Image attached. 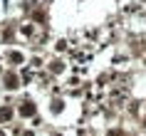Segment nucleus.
I'll return each mask as SVG.
<instances>
[{
    "label": "nucleus",
    "instance_id": "nucleus-5",
    "mask_svg": "<svg viewBox=\"0 0 146 136\" xmlns=\"http://www.w3.org/2000/svg\"><path fill=\"white\" fill-rule=\"evenodd\" d=\"M15 119V109L13 106H0V124H10V121Z\"/></svg>",
    "mask_w": 146,
    "mask_h": 136
},
{
    "label": "nucleus",
    "instance_id": "nucleus-8",
    "mask_svg": "<svg viewBox=\"0 0 146 136\" xmlns=\"http://www.w3.org/2000/svg\"><path fill=\"white\" fill-rule=\"evenodd\" d=\"M17 74H20V82H32V77H35V74L30 72V67H25L23 72H17Z\"/></svg>",
    "mask_w": 146,
    "mask_h": 136
},
{
    "label": "nucleus",
    "instance_id": "nucleus-15",
    "mask_svg": "<svg viewBox=\"0 0 146 136\" xmlns=\"http://www.w3.org/2000/svg\"><path fill=\"white\" fill-rule=\"evenodd\" d=\"M144 129H146V119H144Z\"/></svg>",
    "mask_w": 146,
    "mask_h": 136
},
{
    "label": "nucleus",
    "instance_id": "nucleus-11",
    "mask_svg": "<svg viewBox=\"0 0 146 136\" xmlns=\"http://www.w3.org/2000/svg\"><path fill=\"white\" fill-rule=\"evenodd\" d=\"M20 136H37V134H35V129H25V131H20Z\"/></svg>",
    "mask_w": 146,
    "mask_h": 136
},
{
    "label": "nucleus",
    "instance_id": "nucleus-10",
    "mask_svg": "<svg viewBox=\"0 0 146 136\" xmlns=\"http://www.w3.org/2000/svg\"><path fill=\"white\" fill-rule=\"evenodd\" d=\"M67 50V40H57L54 42V52H64Z\"/></svg>",
    "mask_w": 146,
    "mask_h": 136
},
{
    "label": "nucleus",
    "instance_id": "nucleus-3",
    "mask_svg": "<svg viewBox=\"0 0 146 136\" xmlns=\"http://www.w3.org/2000/svg\"><path fill=\"white\" fill-rule=\"evenodd\" d=\"M5 60H8L13 67H17V64H25V52H20V50H8Z\"/></svg>",
    "mask_w": 146,
    "mask_h": 136
},
{
    "label": "nucleus",
    "instance_id": "nucleus-1",
    "mask_svg": "<svg viewBox=\"0 0 146 136\" xmlns=\"http://www.w3.org/2000/svg\"><path fill=\"white\" fill-rule=\"evenodd\" d=\"M0 79H3V89H5V92H17L20 87H23V82H20V74H17V69H5Z\"/></svg>",
    "mask_w": 146,
    "mask_h": 136
},
{
    "label": "nucleus",
    "instance_id": "nucleus-4",
    "mask_svg": "<svg viewBox=\"0 0 146 136\" xmlns=\"http://www.w3.org/2000/svg\"><path fill=\"white\" fill-rule=\"evenodd\" d=\"M47 72H50V74H64V72H67V62L64 60H52L47 64Z\"/></svg>",
    "mask_w": 146,
    "mask_h": 136
},
{
    "label": "nucleus",
    "instance_id": "nucleus-2",
    "mask_svg": "<svg viewBox=\"0 0 146 136\" xmlns=\"http://www.w3.org/2000/svg\"><path fill=\"white\" fill-rule=\"evenodd\" d=\"M17 116H23V119H32V116H37V104H35L32 99H25L23 104L17 106Z\"/></svg>",
    "mask_w": 146,
    "mask_h": 136
},
{
    "label": "nucleus",
    "instance_id": "nucleus-6",
    "mask_svg": "<svg viewBox=\"0 0 146 136\" xmlns=\"http://www.w3.org/2000/svg\"><path fill=\"white\" fill-rule=\"evenodd\" d=\"M50 111H52L54 116L62 114V111H64V99H52V102H50Z\"/></svg>",
    "mask_w": 146,
    "mask_h": 136
},
{
    "label": "nucleus",
    "instance_id": "nucleus-9",
    "mask_svg": "<svg viewBox=\"0 0 146 136\" xmlns=\"http://www.w3.org/2000/svg\"><path fill=\"white\" fill-rule=\"evenodd\" d=\"M107 136H126V131L119 129V126H109L107 129Z\"/></svg>",
    "mask_w": 146,
    "mask_h": 136
},
{
    "label": "nucleus",
    "instance_id": "nucleus-14",
    "mask_svg": "<svg viewBox=\"0 0 146 136\" xmlns=\"http://www.w3.org/2000/svg\"><path fill=\"white\" fill-rule=\"evenodd\" d=\"M3 72H5V69H3V64H0V77H3Z\"/></svg>",
    "mask_w": 146,
    "mask_h": 136
},
{
    "label": "nucleus",
    "instance_id": "nucleus-7",
    "mask_svg": "<svg viewBox=\"0 0 146 136\" xmlns=\"http://www.w3.org/2000/svg\"><path fill=\"white\" fill-rule=\"evenodd\" d=\"M20 35H23V37H32V35H35V25L32 23L23 25V27H20Z\"/></svg>",
    "mask_w": 146,
    "mask_h": 136
},
{
    "label": "nucleus",
    "instance_id": "nucleus-13",
    "mask_svg": "<svg viewBox=\"0 0 146 136\" xmlns=\"http://www.w3.org/2000/svg\"><path fill=\"white\" fill-rule=\"evenodd\" d=\"M0 136H8V134H5V129H0Z\"/></svg>",
    "mask_w": 146,
    "mask_h": 136
},
{
    "label": "nucleus",
    "instance_id": "nucleus-12",
    "mask_svg": "<svg viewBox=\"0 0 146 136\" xmlns=\"http://www.w3.org/2000/svg\"><path fill=\"white\" fill-rule=\"evenodd\" d=\"M52 136H62V131H52Z\"/></svg>",
    "mask_w": 146,
    "mask_h": 136
}]
</instances>
